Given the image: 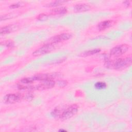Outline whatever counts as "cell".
<instances>
[{
    "mask_svg": "<svg viewBox=\"0 0 132 132\" xmlns=\"http://www.w3.org/2000/svg\"><path fill=\"white\" fill-rule=\"evenodd\" d=\"M131 63V57L119 58L114 60H108L105 62V66L109 69L121 70L127 68Z\"/></svg>",
    "mask_w": 132,
    "mask_h": 132,
    "instance_id": "6da1fadb",
    "label": "cell"
},
{
    "mask_svg": "<svg viewBox=\"0 0 132 132\" xmlns=\"http://www.w3.org/2000/svg\"><path fill=\"white\" fill-rule=\"evenodd\" d=\"M79 107L76 104H72L64 108H62L59 118L62 120L69 119L75 116L78 112Z\"/></svg>",
    "mask_w": 132,
    "mask_h": 132,
    "instance_id": "7a4b0ae2",
    "label": "cell"
},
{
    "mask_svg": "<svg viewBox=\"0 0 132 132\" xmlns=\"http://www.w3.org/2000/svg\"><path fill=\"white\" fill-rule=\"evenodd\" d=\"M55 45L50 43H47L44 45H43L36 50H35L32 54V56L35 57H38L41 55H43L46 54H48L53 50H55Z\"/></svg>",
    "mask_w": 132,
    "mask_h": 132,
    "instance_id": "3957f363",
    "label": "cell"
},
{
    "mask_svg": "<svg viewBox=\"0 0 132 132\" xmlns=\"http://www.w3.org/2000/svg\"><path fill=\"white\" fill-rule=\"evenodd\" d=\"M55 81L53 79H48L41 81V82L35 86H31V90H43L49 89L54 87Z\"/></svg>",
    "mask_w": 132,
    "mask_h": 132,
    "instance_id": "277c9868",
    "label": "cell"
},
{
    "mask_svg": "<svg viewBox=\"0 0 132 132\" xmlns=\"http://www.w3.org/2000/svg\"><path fill=\"white\" fill-rule=\"evenodd\" d=\"M129 48L128 45L125 44L117 45L112 48L110 51V55L118 57L126 53Z\"/></svg>",
    "mask_w": 132,
    "mask_h": 132,
    "instance_id": "5b68a950",
    "label": "cell"
},
{
    "mask_svg": "<svg viewBox=\"0 0 132 132\" xmlns=\"http://www.w3.org/2000/svg\"><path fill=\"white\" fill-rule=\"evenodd\" d=\"M72 37V35L69 33H62L59 35H57L51 38L49 41L47 43L56 44L61 42L62 41H67L70 39Z\"/></svg>",
    "mask_w": 132,
    "mask_h": 132,
    "instance_id": "8992f818",
    "label": "cell"
},
{
    "mask_svg": "<svg viewBox=\"0 0 132 132\" xmlns=\"http://www.w3.org/2000/svg\"><path fill=\"white\" fill-rule=\"evenodd\" d=\"M22 98L21 94L16 93H10L6 94L4 97V102L5 104H12L18 102Z\"/></svg>",
    "mask_w": 132,
    "mask_h": 132,
    "instance_id": "52a82bcc",
    "label": "cell"
},
{
    "mask_svg": "<svg viewBox=\"0 0 132 132\" xmlns=\"http://www.w3.org/2000/svg\"><path fill=\"white\" fill-rule=\"evenodd\" d=\"M91 9L90 5L87 4H78L74 7V10L76 12H84Z\"/></svg>",
    "mask_w": 132,
    "mask_h": 132,
    "instance_id": "ba28073f",
    "label": "cell"
},
{
    "mask_svg": "<svg viewBox=\"0 0 132 132\" xmlns=\"http://www.w3.org/2000/svg\"><path fill=\"white\" fill-rule=\"evenodd\" d=\"M113 24V21L112 20H105L99 23L97 25V28L99 30H105Z\"/></svg>",
    "mask_w": 132,
    "mask_h": 132,
    "instance_id": "9c48e42d",
    "label": "cell"
},
{
    "mask_svg": "<svg viewBox=\"0 0 132 132\" xmlns=\"http://www.w3.org/2000/svg\"><path fill=\"white\" fill-rule=\"evenodd\" d=\"M17 28V26L15 25L11 24L3 26L1 28L0 33L1 35H6L10 33L12 31H14Z\"/></svg>",
    "mask_w": 132,
    "mask_h": 132,
    "instance_id": "30bf717a",
    "label": "cell"
},
{
    "mask_svg": "<svg viewBox=\"0 0 132 132\" xmlns=\"http://www.w3.org/2000/svg\"><path fill=\"white\" fill-rule=\"evenodd\" d=\"M51 12L54 15L64 14L67 12V9L66 7H58L52 10Z\"/></svg>",
    "mask_w": 132,
    "mask_h": 132,
    "instance_id": "8fae6325",
    "label": "cell"
},
{
    "mask_svg": "<svg viewBox=\"0 0 132 132\" xmlns=\"http://www.w3.org/2000/svg\"><path fill=\"white\" fill-rule=\"evenodd\" d=\"M100 51H101V49L100 48H94L92 50H89L88 51H85L84 53H82L81 54V56L83 57L89 56H91V55H93L95 54H97L100 52Z\"/></svg>",
    "mask_w": 132,
    "mask_h": 132,
    "instance_id": "7c38bea8",
    "label": "cell"
},
{
    "mask_svg": "<svg viewBox=\"0 0 132 132\" xmlns=\"http://www.w3.org/2000/svg\"><path fill=\"white\" fill-rule=\"evenodd\" d=\"M65 2V1H56L50 2V3L46 4L45 5V6L47 7H55L62 5L63 3Z\"/></svg>",
    "mask_w": 132,
    "mask_h": 132,
    "instance_id": "4fadbf2b",
    "label": "cell"
},
{
    "mask_svg": "<svg viewBox=\"0 0 132 132\" xmlns=\"http://www.w3.org/2000/svg\"><path fill=\"white\" fill-rule=\"evenodd\" d=\"M107 87V85L103 81H97L94 84V87L97 90L105 89Z\"/></svg>",
    "mask_w": 132,
    "mask_h": 132,
    "instance_id": "5bb4252c",
    "label": "cell"
},
{
    "mask_svg": "<svg viewBox=\"0 0 132 132\" xmlns=\"http://www.w3.org/2000/svg\"><path fill=\"white\" fill-rule=\"evenodd\" d=\"M48 17H49L48 15L45 14V13H41L37 16V20H38L39 21H44L47 20L48 19Z\"/></svg>",
    "mask_w": 132,
    "mask_h": 132,
    "instance_id": "9a60e30c",
    "label": "cell"
},
{
    "mask_svg": "<svg viewBox=\"0 0 132 132\" xmlns=\"http://www.w3.org/2000/svg\"><path fill=\"white\" fill-rule=\"evenodd\" d=\"M22 3L21 2H18V3H14V4H13L12 5H11L10 6H9V8L10 9H14V8H18L20 7H21L22 5Z\"/></svg>",
    "mask_w": 132,
    "mask_h": 132,
    "instance_id": "2e32d148",
    "label": "cell"
},
{
    "mask_svg": "<svg viewBox=\"0 0 132 132\" xmlns=\"http://www.w3.org/2000/svg\"><path fill=\"white\" fill-rule=\"evenodd\" d=\"M12 18V14H5L3 15H2L1 16V21H3V20H6L7 19H10Z\"/></svg>",
    "mask_w": 132,
    "mask_h": 132,
    "instance_id": "e0dca14e",
    "label": "cell"
},
{
    "mask_svg": "<svg viewBox=\"0 0 132 132\" xmlns=\"http://www.w3.org/2000/svg\"><path fill=\"white\" fill-rule=\"evenodd\" d=\"M68 84V81L66 80H59L58 81V85L60 87H64Z\"/></svg>",
    "mask_w": 132,
    "mask_h": 132,
    "instance_id": "ac0fdd59",
    "label": "cell"
},
{
    "mask_svg": "<svg viewBox=\"0 0 132 132\" xmlns=\"http://www.w3.org/2000/svg\"><path fill=\"white\" fill-rule=\"evenodd\" d=\"M123 4L126 6V7H128L130 5V1H126L123 2Z\"/></svg>",
    "mask_w": 132,
    "mask_h": 132,
    "instance_id": "d6986e66",
    "label": "cell"
}]
</instances>
